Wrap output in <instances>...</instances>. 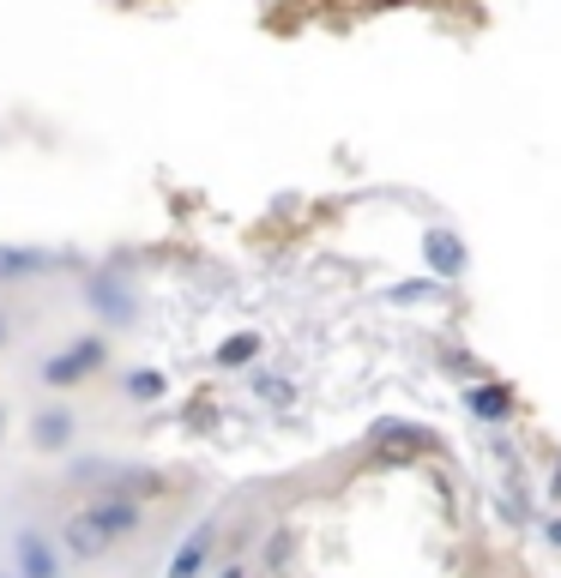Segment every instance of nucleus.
Returning <instances> with one entry per match:
<instances>
[{
  "label": "nucleus",
  "instance_id": "nucleus-10",
  "mask_svg": "<svg viewBox=\"0 0 561 578\" xmlns=\"http://www.w3.org/2000/svg\"><path fill=\"white\" fill-rule=\"evenodd\" d=\"M121 392L133 397V404H151V397H163V374L158 368H133V374L121 380Z\"/></svg>",
  "mask_w": 561,
  "mask_h": 578
},
{
  "label": "nucleus",
  "instance_id": "nucleus-7",
  "mask_svg": "<svg viewBox=\"0 0 561 578\" xmlns=\"http://www.w3.org/2000/svg\"><path fill=\"white\" fill-rule=\"evenodd\" d=\"M67 440H73V410H36V422H31L36 452H61Z\"/></svg>",
  "mask_w": 561,
  "mask_h": 578
},
{
  "label": "nucleus",
  "instance_id": "nucleus-9",
  "mask_svg": "<svg viewBox=\"0 0 561 578\" xmlns=\"http://www.w3.org/2000/svg\"><path fill=\"white\" fill-rule=\"evenodd\" d=\"M471 416H483V422L514 416V392H507V385H477V392H471Z\"/></svg>",
  "mask_w": 561,
  "mask_h": 578
},
{
  "label": "nucleus",
  "instance_id": "nucleus-6",
  "mask_svg": "<svg viewBox=\"0 0 561 578\" xmlns=\"http://www.w3.org/2000/svg\"><path fill=\"white\" fill-rule=\"evenodd\" d=\"M212 548H218V531H212V524L187 531V543L175 548V560H170V578H206V567H212Z\"/></svg>",
  "mask_w": 561,
  "mask_h": 578
},
{
  "label": "nucleus",
  "instance_id": "nucleus-8",
  "mask_svg": "<svg viewBox=\"0 0 561 578\" xmlns=\"http://www.w3.org/2000/svg\"><path fill=\"white\" fill-rule=\"evenodd\" d=\"M423 253H429V265H435L441 277H458V272H465V248H458V236H447V229H435V236L423 241Z\"/></svg>",
  "mask_w": 561,
  "mask_h": 578
},
{
  "label": "nucleus",
  "instance_id": "nucleus-14",
  "mask_svg": "<svg viewBox=\"0 0 561 578\" xmlns=\"http://www.w3.org/2000/svg\"><path fill=\"white\" fill-rule=\"evenodd\" d=\"M7 338H12V331H7V319H0V343H7Z\"/></svg>",
  "mask_w": 561,
  "mask_h": 578
},
{
  "label": "nucleus",
  "instance_id": "nucleus-13",
  "mask_svg": "<svg viewBox=\"0 0 561 578\" xmlns=\"http://www.w3.org/2000/svg\"><path fill=\"white\" fill-rule=\"evenodd\" d=\"M218 578H248V572H241V567H224V572H218Z\"/></svg>",
  "mask_w": 561,
  "mask_h": 578
},
{
  "label": "nucleus",
  "instance_id": "nucleus-12",
  "mask_svg": "<svg viewBox=\"0 0 561 578\" xmlns=\"http://www.w3.org/2000/svg\"><path fill=\"white\" fill-rule=\"evenodd\" d=\"M550 543H555V548H561V519H555V524H550Z\"/></svg>",
  "mask_w": 561,
  "mask_h": 578
},
{
  "label": "nucleus",
  "instance_id": "nucleus-3",
  "mask_svg": "<svg viewBox=\"0 0 561 578\" xmlns=\"http://www.w3.org/2000/svg\"><path fill=\"white\" fill-rule=\"evenodd\" d=\"M12 578H67L55 543H48L43 531H19L12 536Z\"/></svg>",
  "mask_w": 561,
  "mask_h": 578
},
{
  "label": "nucleus",
  "instance_id": "nucleus-2",
  "mask_svg": "<svg viewBox=\"0 0 561 578\" xmlns=\"http://www.w3.org/2000/svg\"><path fill=\"white\" fill-rule=\"evenodd\" d=\"M104 362H109V343L104 338H79V343H67L61 356L43 362V385H79V380H91Z\"/></svg>",
  "mask_w": 561,
  "mask_h": 578
},
{
  "label": "nucleus",
  "instance_id": "nucleus-4",
  "mask_svg": "<svg viewBox=\"0 0 561 578\" xmlns=\"http://www.w3.org/2000/svg\"><path fill=\"white\" fill-rule=\"evenodd\" d=\"M85 302H91V314L104 319V326H133V314H139L133 290H127V284H115V277H91Z\"/></svg>",
  "mask_w": 561,
  "mask_h": 578
},
{
  "label": "nucleus",
  "instance_id": "nucleus-11",
  "mask_svg": "<svg viewBox=\"0 0 561 578\" xmlns=\"http://www.w3.org/2000/svg\"><path fill=\"white\" fill-rule=\"evenodd\" d=\"M260 356V338L253 331H241V338H229L224 350H218V368H241V362H253Z\"/></svg>",
  "mask_w": 561,
  "mask_h": 578
},
{
  "label": "nucleus",
  "instance_id": "nucleus-5",
  "mask_svg": "<svg viewBox=\"0 0 561 578\" xmlns=\"http://www.w3.org/2000/svg\"><path fill=\"white\" fill-rule=\"evenodd\" d=\"M61 265H73L67 253H48V248H0V277H7V284H24V277L61 272Z\"/></svg>",
  "mask_w": 561,
  "mask_h": 578
},
{
  "label": "nucleus",
  "instance_id": "nucleus-15",
  "mask_svg": "<svg viewBox=\"0 0 561 578\" xmlns=\"http://www.w3.org/2000/svg\"><path fill=\"white\" fill-rule=\"evenodd\" d=\"M0 428H7V410H0Z\"/></svg>",
  "mask_w": 561,
  "mask_h": 578
},
{
  "label": "nucleus",
  "instance_id": "nucleus-1",
  "mask_svg": "<svg viewBox=\"0 0 561 578\" xmlns=\"http://www.w3.org/2000/svg\"><path fill=\"white\" fill-rule=\"evenodd\" d=\"M145 524V506L139 500H115V494H97L91 506H79L67 524H61V555L67 560H104L115 543Z\"/></svg>",
  "mask_w": 561,
  "mask_h": 578
}]
</instances>
